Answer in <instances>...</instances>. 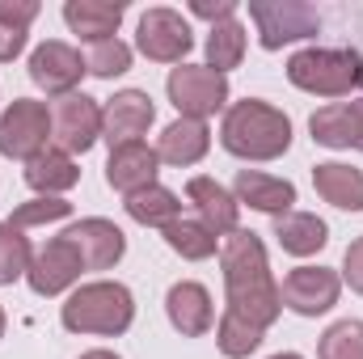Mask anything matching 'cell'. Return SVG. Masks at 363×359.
Segmentation results:
<instances>
[{
  "label": "cell",
  "mask_w": 363,
  "mask_h": 359,
  "mask_svg": "<svg viewBox=\"0 0 363 359\" xmlns=\"http://www.w3.org/2000/svg\"><path fill=\"white\" fill-rule=\"evenodd\" d=\"M30 270V245L13 224H0V283H13Z\"/></svg>",
  "instance_id": "obj_30"
},
{
  "label": "cell",
  "mask_w": 363,
  "mask_h": 359,
  "mask_svg": "<svg viewBox=\"0 0 363 359\" xmlns=\"http://www.w3.org/2000/svg\"><path fill=\"white\" fill-rule=\"evenodd\" d=\"M287 77H291V85L308 93L338 97L363 81V55L359 51H334V47H308V51L291 55Z\"/></svg>",
  "instance_id": "obj_4"
},
{
  "label": "cell",
  "mask_w": 363,
  "mask_h": 359,
  "mask_svg": "<svg viewBox=\"0 0 363 359\" xmlns=\"http://www.w3.org/2000/svg\"><path fill=\"white\" fill-rule=\"evenodd\" d=\"M186 194H190V203L199 207L203 224H207L216 237H220V233H237V199H233L220 182L190 178L186 182Z\"/></svg>",
  "instance_id": "obj_17"
},
{
  "label": "cell",
  "mask_w": 363,
  "mask_h": 359,
  "mask_svg": "<svg viewBox=\"0 0 363 359\" xmlns=\"http://www.w3.org/2000/svg\"><path fill=\"white\" fill-rule=\"evenodd\" d=\"M77 178L81 174L64 148H43L38 157L26 161V182L34 190H68V186H77Z\"/></svg>",
  "instance_id": "obj_24"
},
{
  "label": "cell",
  "mask_w": 363,
  "mask_h": 359,
  "mask_svg": "<svg viewBox=\"0 0 363 359\" xmlns=\"http://www.w3.org/2000/svg\"><path fill=\"white\" fill-rule=\"evenodd\" d=\"M313 140L330 148H363V97L321 106L313 114Z\"/></svg>",
  "instance_id": "obj_15"
},
{
  "label": "cell",
  "mask_w": 363,
  "mask_h": 359,
  "mask_svg": "<svg viewBox=\"0 0 363 359\" xmlns=\"http://www.w3.org/2000/svg\"><path fill=\"white\" fill-rule=\"evenodd\" d=\"M279 300H283L287 309L304 313V317H317V313H325V309L338 300V275H334V270H321V267L291 270V275L283 279Z\"/></svg>",
  "instance_id": "obj_12"
},
{
  "label": "cell",
  "mask_w": 363,
  "mask_h": 359,
  "mask_svg": "<svg viewBox=\"0 0 363 359\" xmlns=\"http://www.w3.org/2000/svg\"><path fill=\"white\" fill-rule=\"evenodd\" d=\"M131 68V47L118 43V38H101V43H89V55H85V72L93 77H118Z\"/></svg>",
  "instance_id": "obj_28"
},
{
  "label": "cell",
  "mask_w": 363,
  "mask_h": 359,
  "mask_svg": "<svg viewBox=\"0 0 363 359\" xmlns=\"http://www.w3.org/2000/svg\"><path fill=\"white\" fill-rule=\"evenodd\" d=\"M169 97L182 110V118H203L216 114L228 97V81L211 68H174L169 72Z\"/></svg>",
  "instance_id": "obj_7"
},
{
  "label": "cell",
  "mask_w": 363,
  "mask_h": 359,
  "mask_svg": "<svg viewBox=\"0 0 363 359\" xmlns=\"http://www.w3.org/2000/svg\"><path fill=\"white\" fill-rule=\"evenodd\" d=\"M72 211V203H64V199H30V203H21L13 216H9V224L21 233V228H30V224H47V220H64Z\"/></svg>",
  "instance_id": "obj_32"
},
{
  "label": "cell",
  "mask_w": 363,
  "mask_h": 359,
  "mask_svg": "<svg viewBox=\"0 0 363 359\" xmlns=\"http://www.w3.org/2000/svg\"><path fill=\"white\" fill-rule=\"evenodd\" d=\"M21 47H26V30H21V26L0 21V60H13Z\"/></svg>",
  "instance_id": "obj_34"
},
{
  "label": "cell",
  "mask_w": 363,
  "mask_h": 359,
  "mask_svg": "<svg viewBox=\"0 0 363 359\" xmlns=\"http://www.w3.org/2000/svg\"><path fill=\"white\" fill-rule=\"evenodd\" d=\"M220 351L224 355H233V359H241V355H250L258 343H262V330L258 326H250V321H241V317H233V313H224V321H220Z\"/></svg>",
  "instance_id": "obj_31"
},
{
  "label": "cell",
  "mask_w": 363,
  "mask_h": 359,
  "mask_svg": "<svg viewBox=\"0 0 363 359\" xmlns=\"http://www.w3.org/2000/svg\"><path fill=\"white\" fill-rule=\"evenodd\" d=\"M274 359H300V355H274Z\"/></svg>",
  "instance_id": "obj_38"
},
{
  "label": "cell",
  "mask_w": 363,
  "mask_h": 359,
  "mask_svg": "<svg viewBox=\"0 0 363 359\" xmlns=\"http://www.w3.org/2000/svg\"><path fill=\"white\" fill-rule=\"evenodd\" d=\"M287 144H291V123L267 101H237L224 118V148L233 157L271 161L287 153Z\"/></svg>",
  "instance_id": "obj_2"
},
{
  "label": "cell",
  "mask_w": 363,
  "mask_h": 359,
  "mask_svg": "<svg viewBox=\"0 0 363 359\" xmlns=\"http://www.w3.org/2000/svg\"><path fill=\"white\" fill-rule=\"evenodd\" d=\"M47 131H51V114L43 101H13L9 114L0 118V153L4 157H38L43 144H47Z\"/></svg>",
  "instance_id": "obj_6"
},
{
  "label": "cell",
  "mask_w": 363,
  "mask_h": 359,
  "mask_svg": "<svg viewBox=\"0 0 363 359\" xmlns=\"http://www.w3.org/2000/svg\"><path fill=\"white\" fill-rule=\"evenodd\" d=\"M321 359H363V321H338L321 338Z\"/></svg>",
  "instance_id": "obj_29"
},
{
  "label": "cell",
  "mask_w": 363,
  "mask_h": 359,
  "mask_svg": "<svg viewBox=\"0 0 363 359\" xmlns=\"http://www.w3.org/2000/svg\"><path fill=\"white\" fill-rule=\"evenodd\" d=\"M241 51H245V26L228 17V21H220V26L211 30V38H207V68L224 77L228 68L241 64Z\"/></svg>",
  "instance_id": "obj_26"
},
{
  "label": "cell",
  "mask_w": 363,
  "mask_h": 359,
  "mask_svg": "<svg viewBox=\"0 0 363 359\" xmlns=\"http://www.w3.org/2000/svg\"><path fill=\"white\" fill-rule=\"evenodd\" d=\"M224 279H228V313L267 330L279 317V287L271 283L262 241L254 233H228L224 241Z\"/></svg>",
  "instance_id": "obj_1"
},
{
  "label": "cell",
  "mask_w": 363,
  "mask_h": 359,
  "mask_svg": "<svg viewBox=\"0 0 363 359\" xmlns=\"http://www.w3.org/2000/svg\"><path fill=\"white\" fill-rule=\"evenodd\" d=\"M81 72H85V60H81V51H72L68 43H43L34 55H30V81L34 85H43L47 93H72L77 89V81H81Z\"/></svg>",
  "instance_id": "obj_13"
},
{
  "label": "cell",
  "mask_w": 363,
  "mask_h": 359,
  "mask_svg": "<svg viewBox=\"0 0 363 359\" xmlns=\"http://www.w3.org/2000/svg\"><path fill=\"white\" fill-rule=\"evenodd\" d=\"M64 237L77 245V254H81L85 270H106V267H114V263L123 258V250H127L123 233H118L110 220H81V224H77V228H68Z\"/></svg>",
  "instance_id": "obj_14"
},
{
  "label": "cell",
  "mask_w": 363,
  "mask_h": 359,
  "mask_svg": "<svg viewBox=\"0 0 363 359\" xmlns=\"http://www.w3.org/2000/svg\"><path fill=\"white\" fill-rule=\"evenodd\" d=\"M317 190L334 203V207H347V211H363V174L351 165H317L313 170Z\"/></svg>",
  "instance_id": "obj_22"
},
{
  "label": "cell",
  "mask_w": 363,
  "mask_h": 359,
  "mask_svg": "<svg viewBox=\"0 0 363 359\" xmlns=\"http://www.w3.org/2000/svg\"><path fill=\"white\" fill-rule=\"evenodd\" d=\"M203 153H207V127H203V118H178V123H169L165 136H161V148H157V157L169 161V165H194Z\"/></svg>",
  "instance_id": "obj_21"
},
{
  "label": "cell",
  "mask_w": 363,
  "mask_h": 359,
  "mask_svg": "<svg viewBox=\"0 0 363 359\" xmlns=\"http://www.w3.org/2000/svg\"><path fill=\"white\" fill-rule=\"evenodd\" d=\"M190 26L182 21L174 9H148L140 17V51L148 60H161V64H174L190 51Z\"/></svg>",
  "instance_id": "obj_9"
},
{
  "label": "cell",
  "mask_w": 363,
  "mask_h": 359,
  "mask_svg": "<svg viewBox=\"0 0 363 359\" xmlns=\"http://www.w3.org/2000/svg\"><path fill=\"white\" fill-rule=\"evenodd\" d=\"M237 199L258 207V211H279L287 216L291 203H296V186L283 178H271V174H258V170H241L237 174Z\"/></svg>",
  "instance_id": "obj_19"
},
{
  "label": "cell",
  "mask_w": 363,
  "mask_h": 359,
  "mask_svg": "<svg viewBox=\"0 0 363 359\" xmlns=\"http://www.w3.org/2000/svg\"><path fill=\"white\" fill-rule=\"evenodd\" d=\"M165 241L178 250L182 258H211L216 254V233L203 224V220H174L169 228H165Z\"/></svg>",
  "instance_id": "obj_27"
},
{
  "label": "cell",
  "mask_w": 363,
  "mask_h": 359,
  "mask_svg": "<svg viewBox=\"0 0 363 359\" xmlns=\"http://www.w3.org/2000/svg\"><path fill=\"white\" fill-rule=\"evenodd\" d=\"M165 309H169V321L178 326L182 334H207L211 330V296L207 287L199 283H174L169 296H165Z\"/></svg>",
  "instance_id": "obj_18"
},
{
  "label": "cell",
  "mask_w": 363,
  "mask_h": 359,
  "mask_svg": "<svg viewBox=\"0 0 363 359\" xmlns=\"http://www.w3.org/2000/svg\"><path fill=\"white\" fill-rule=\"evenodd\" d=\"M51 136L55 144L72 157L93 148V140L101 136V110L85 93H64L60 101H51Z\"/></svg>",
  "instance_id": "obj_5"
},
{
  "label": "cell",
  "mask_w": 363,
  "mask_h": 359,
  "mask_svg": "<svg viewBox=\"0 0 363 359\" xmlns=\"http://www.w3.org/2000/svg\"><path fill=\"white\" fill-rule=\"evenodd\" d=\"M190 9H194L199 17H224V21L237 13V4H233V0H216V4H211V0H194Z\"/></svg>",
  "instance_id": "obj_36"
},
{
  "label": "cell",
  "mask_w": 363,
  "mask_h": 359,
  "mask_svg": "<svg viewBox=\"0 0 363 359\" xmlns=\"http://www.w3.org/2000/svg\"><path fill=\"white\" fill-rule=\"evenodd\" d=\"M38 17V4L34 0H0V21H9V26H30Z\"/></svg>",
  "instance_id": "obj_33"
},
{
  "label": "cell",
  "mask_w": 363,
  "mask_h": 359,
  "mask_svg": "<svg viewBox=\"0 0 363 359\" xmlns=\"http://www.w3.org/2000/svg\"><path fill=\"white\" fill-rule=\"evenodd\" d=\"M64 21L81 38L101 43V38H114V30L123 21V4H110V0H68L64 4Z\"/></svg>",
  "instance_id": "obj_20"
},
{
  "label": "cell",
  "mask_w": 363,
  "mask_h": 359,
  "mask_svg": "<svg viewBox=\"0 0 363 359\" xmlns=\"http://www.w3.org/2000/svg\"><path fill=\"white\" fill-rule=\"evenodd\" d=\"M0 330H4V313H0Z\"/></svg>",
  "instance_id": "obj_39"
},
{
  "label": "cell",
  "mask_w": 363,
  "mask_h": 359,
  "mask_svg": "<svg viewBox=\"0 0 363 359\" xmlns=\"http://www.w3.org/2000/svg\"><path fill=\"white\" fill-rule=\"evenodd\" d=\"M81 359H118V355H110V351H89V355H81Z\"/></svg>",
  "instance_id": "obj_37"
},
{
  "label": "cell",
  "mask_w": 363,
  "mask_h": 359,
  "mask_svg": "<svg viewBox=\"0 0 363 359\" xmlns=\"http://www.w3.org/2000/svg\"><path fill=\"white\" fill-rule=\"evenodd\" d=\"M157 165L161 157L148 148V144H123L110 153V165H106V182L123 194H135L144 186H157Z\"/></svg>",
  "instance_id": "obj_16"
},
{
  "label": "cell",
  "mask_w": 363,
  "mask_h": 359,
  "mask_svg": "<svg viewBox=\"0 0 363 359\" xmlns=\"http://www.w3.org/2000/svg\"><path fill=\"white\" fill-rule=\"evenodd\" d=\"M274 237L287 254H317L325 245V224L317 216H304V211H287L274 220Z\"/></svg>",
  "instance_id": "obj_25"
},
{
  "label": "cell",
  "mask_w": 363,
  "mask_h": 359,
  "mask_svg": "<svg viewBox=\"0 0 363 359\" xmlns=\"http://www.w3.org/2000/svg\"><path fill=\"white\" fill-rule=\"evenodd\" d=\"M85 270L81 263V254H77V245L68 241V237H55V241H47L34 258H30V287L38 292V296H55V292H64L77 275Z\"/></svg>",
  "instance_id": "obj_10"
},
{
  "label": "cell",
  "mask_w": 363,
  "mask_h": 359,
  "mask_svg": "<svg viewBox=\"0 0 363 359\" xmlns=\"http://www.w3.org/2000/svg\"><path fill=\"white\" fill-rule=\"evenodd\" d=\"M254 21H258V34H262V47L274 51L291 38H308L317 34V13L308 4H296V0H279V4H250Z\"/></svg>",
  "instance_id": "obj_8"
},
{
  "label": "cell",
  "mask_w": 363,
  "mask_h": 359,
  "mask_svg": "<svg viewBox=\"0 0 363 359\" xmlns=\"http://www.w3.org/2000/svg\"><path fill=\"white\" fill-rule=\"evenodd\" d=\"M152 123V97L140 89L114 93L110 106L101 110V131L110 140V148H123V144H140V136L148 131Z\"/></svg>",
  "instance_id": "obj_11"
},
{
  "label": "cell",
  "mask_w": 363,
  "mask_h": 359,
  "mask_svg": "<svg viewBox=\"0 0 363 359\" xmlns=\"http://www.w3.org/2000/svg\"><path fill=\"white\" fill-rule=\"evenodd\" d=\"M127 211H131V220L152 224V228H169L174 220H182L178 194L165 190V186H144V190L127 194Z\"/></svg>",
  "instance_id": "obj_23"
},
{
  "label": "cell",
  "mask_w": 363,
  "mask_h": 359,
  "mask_svg": "<svg viewBox=\"0 0 363 359\" xmlns=\"http://www.w3.org/2000/svg\"><path fill=\"white\" fill-rule=\"evenodd\" d=\"M347 279H351L355 292H363V237L347 250Z\"/></svg>",
  "instance_id": "obj_35"
},
{
  "label": "cell",
  "mask_w": 363,
  "mask_h": 359,
  "mask_svg": "<svg viewBox=\"0 0 363 359\" xmlns=\"http://www.w3.org/2000/svg\"><path fill=\"white\" fill-rule=\"evenodd\" d=\"M131 292L123 283H89L64 304V326L81 334H123L131 326Z\"/></svg>",
  "instance_id": "obj_3"
}]
</instances>
